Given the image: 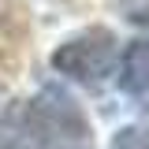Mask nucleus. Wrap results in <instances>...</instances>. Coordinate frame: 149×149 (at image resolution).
Masks as SVG:
<instances>
[{
    "mask_svg": "<svg viewBox=\"0 0 149 149\" xmlns=\"http://www.w3.org/2000/svg\"><path fill=\"white\" fill-rule=\"evenodd\" d=\"M119 8L127 11L130 22H138V26H149V0H119Z\"/></svg>",
    "mask_w": 149,
    "mask_h": 149,
    "instance_id": "obj_4",
    "label": "nucleus"
},
{
    "mask_svg": "<svg viewBox=\"0 0 149 149\" xmlns=\"http://www.w3.org/2000/svg\"><path fill=\"white\" fill-rule=\"evenodd\" d=\"M119 86L127 93H146L149 90V41H130L123 52L119 67Z\"/></svg>",
    "mask_w": 149,
    "mask_h": 149,
    "instance_id": "obj_2",
    "label": "nucleus"
},
{
    "mask_svg": "<svg viewBox=\"0 0 149 149\" xmlns=\"http://www.w3.org/2000/svg\"><path fill=\"white\" fill-rule=\"evenodd\" d=\"M52 67L60 74H67L74 82H90L97 86L104 74L116 67V37L108 30H90V34L71 37L67 45H60L52 52Z\"/></svg>",
    "mask_w": 149,
    "mask_h": 149,
    "instance_id": "obj_1",
    "label": "nucleus"
},
{
    "mask_svg": "<svg viewBox=\"0 0 149 149\" xmlns=\"http://www.w3.org/2000/svg\"><path fill=\"white\" fill-rule=\"evenodd\" d=\"M112 149H149V130L146 127H123L112 138Z\"/></svg>",
    "mask_w": 149,
    "mask_h": 149,
    "instance_id": "obj_3",
    "label": "nucleus"
}]
</instances>
